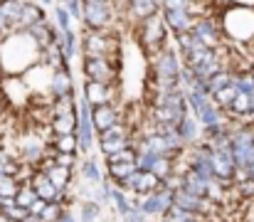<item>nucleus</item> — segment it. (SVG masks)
<instances>
[{
    "mask_svg": "<svg viewBox=\"0 0 254 222\" xmlns=\"http://www.w3.org/2000/svg\"><path fill=\"white\" fill-rule=\"evenodd\" d=\"M42 47L32 40L27 30H10L0 37V72L17 76L40 62Z\"/></svg>",
    "mask_w": 254,
    "mask_h": 222,
    "instance_id": "f257e3e1",
    "label": "nucleus"
},
{
    "mask_svg": "<svg viewBox=\"0 0 254 222\" xmlns=\"http://www.w3.org/2000/svg\"><path fill=\"white\" fill-rule=\"evenodd\" d=\"M222 32L232 42H254V7L230 5L222 17Z\"/></svg>",
    "mask_w": 254,
    "mask_h": 222,
    "instance_id": "f03ea898",
    "label": "nucleus"
},
{
    "mask_svg": "<svg viewBox=\"0 0 254 222\" xmlns=\"http://www.w3.org/2000/svg\"><path fill=\"white\" fill-rule=\"evenodd\" d=\"M111 52L119 55V42H116V35L106 32L104 30H89L86 27L84 35V57H106L111 60Z\"/></svg>",
    "mask_w": 254,
    "mask_h": 222,
    "instance_id": "7ed1b4c3",
    "label": "nucleus"
},
{
    "mask_svg": "<svg viewBox=\"0 0 254 222\" xmlns=\"http://www.w3.org/2000/svg\"><path fill=\"white\" fill-rule=\"evenodd\" d=\"M89 30H104L111 25V0H91L82 5V17Z\"/></svg>",
    "mask_w": 254,
    "mask_h": 222,
    "instance_id": "20e7f679",
    "label": "nucleus"
},
{
    "mask_svg": "<svg viewBox=\"0 0 254 222\" xmlns=\"http://www.w3.org/2000/svg\"><path fill=\"white\" fill-rule=\"evenodd\" d=\"M141 22H143V42L151 47V55H158V47L166 40V22H163V17L158 12H153V15L143 17Z\"/></svg>",
    "mask_w": 254,
    "mask_h": 222,
    "instance_id": "39448f33",
    "label": "nucleus"
},
{
    "mask_svg": "<svg viewBox=\"0 0 254 222\" xmlns=\"http://www.w3.org/2000/svg\"><path fill=\"white\" fill-rule=\"evenodd\" d=\"M84 74L86 79L99 84H111L116 79V70L111 67V60L106 57H84Z\"/></svg>",
    "mask_w": 254,
    "mask_h": 222,
    "instance_id": "423d86ee",
    "label": "nucleus"
},
{
    "mask_svg": "<svg viewBox=\"0 0 254 222\" xmlns=\"http://www.w3.org/2000/svg\"><path fill=\"white\" fill-rule=\"evenodd\" d=\"M0 89H2L5 99H10L12 104H27V99H30V89L25 86V81L20 76H5L0 81Z\"/></svg>",
    "mask_w": 254,
    "mask_h": 222,
    "instance_id": "0eeeda50",
    "label": "nucleus"
},
{
    "mask_svg": "<svg viewBox=\"0 0 254 222\" xmlns=\"http://www.w3.org/2000/svg\"><path fill=\"white\" fill-rule=\"evenodd\" d=\"M166 27H170L173 32H190L195 15L190 10H166Z\"/></svg>",
    "mask_w": 254,
    "mask_h": 222,
    "instance_id": "6e6552de",
    "label": "nucleus"
},
{
    "mask_svg": "<svg viewBox=\"0 0 254 222\" xmlns=\"http://www.w3.org/2000/svg\"><path fill=\"white\" fill-rule=\"evenodd\" d=\"M45 20V12L37 2H30V0H22V10H20V20H17V30H27L30 25Z\"/></svg>",
    "mask_w": 254,
    "mask_h": 222,
    "instance_id": "1a4fd4ad",
    "label": "nucleus"
},
{
    "mask_svg": "<svg viewBox=\"0 0 254 222\" xmlns=\"http://www.w3.org/2000/svg\"><path fill=\"white\" fill-rule=\"evenodd\" d=\"M84 94H86V99H89L91 104H96V106H101V104H109V101H111L109 84H99V81H91V79L86 81Z\"/></svg>",
    "mask_w": 254,
    "mask_h": 222,
    "instance_id": "9d476101",
    "label": "nucleus"
},
{
    "mask_svg": "<svg viewBox=\"0 0 254 222\" xmlns=\"http://www.w3.org/2000/svg\"><path fill=\"white\" fill-rule=\"evenodd\" d=\"M116 121H119V119H116V111H114L109 104H101V106H96V109H94V126H96L99 131L111 129Z\"/></svg>",
    "mask_w": 254,
    "mask_h": 222,
    "instance_id": "9b49d317",
    "label": "nucleus"
},
{
    "mask_svg": "<svg viewBox=\"0 0 254 222\" xmlns=\"http://www.w3.org/2000/svg\"><path fill=\"white\" fill-rule=\"evenodd\" d=\"M128 10L136 20H143V17L158 12V0H128Z\"/></svg>",
    "mask_w": 254,
    "mask_h": 222,
    "instance_id": "f8f14e48",
    "label": "nucleus"
},
{
    "mask_svg": "<svg viewBox=\"0 0 254 222\" xmlns=\"http://www.w3.org/2000/svg\"><path fill=\"white\" fill-rule=\"evenodd\" d=\"M50 126H52V131H55L57 136H67V134H72V131L77 129V119H74V114H67V116H55Z\"/></svg>",
    "mask_w": 254,
    "mask_h": 222,
    "instance_id": "ddd939ff",
    "label": "nucleus"
},
{
    "mask_svg": "<svg viewBox=\"0 0 254 222\" xmlns=\"http://www.w3.org/2000/svg\"><path fill=\"white\" fill-rule=\"evenodd\" d=\"M55 17H57V20H55V22H57V25H55L57 30H72V15H69L64 7H55Z\"/></svg>",
    "mask_w": 254,
    "mask_h": 222,
    "instance_id": "4468645a",
    "label": "nucleus"
},
{
    "mask_svg": "<svg viewBox=\"0 0 254 222\" xmlns=\"http://www.w3.org/2000/svg\"><path fill=\"white\" fill-rule=\"evenodd\" d=\"M55 144H57V150H60V153H72L74 146H77V141H74L72 134H67V136H57Z\"/></svg>",
    "mask_w": 254,
    "mask_h": 222,
    "instance_id": "2eb2a0df",
    "label": "nucleus"
},
{
    "mask_svg": "<svg viewBox=\"0 0 254 222\" xmlns=\"http://www.w3.org/2000/svg\"><path fill=\"white\" fill-rule=\"evenodd\" d=\"M67 5H64V10L72 15V17H82V2L79 0H64Z\"/></svg>",
    "mask_w": 254,
    "mask_h": 222,
    "instance_id": "dca6fc26",
    "label": "nucleus"
},
{
    "mask_svg": "<svg viewBox=\"0 0 254 222\" xmlns=\"http://www.w3.org/2000/svg\"><path fill=\"white\" fill-rule=\"evenodd\" d=\"M166 10H188L190 7V0H163Z\"/></svg>",
    "mask_w": 254,
    "mask_h": 222,
    "instance_id": "f3484780",
    "label": "nucleus"
},
{
    "mask_svg": "<svg viewBox=\"0 0 254 222\" xmlns=\"http://www.w3.org/2000/svg\"><path fill=\"white\" fill-rule=\"evenodd\" d=\"M252 81H254V76H252Z\"/></svg>",
    "mask_w": 254,
    "mask_h": 222,
    "instance_id": "a211bd4d",
    "label": "nucleus"
},
{
    "mask_svg": "<svg viewBox=\"0 0 254 222\" xmlns=\"http://www.w3.org/2000/svg\"><path fill=\"white\" fill-rule=\"evenodd\" d=\"M252 47H254V42H252Z\"/></svg>",
    "mask_w": 254,
    "mask_h": 222,
    "instance_id": "6ab92c4d",
    "label": "nucleus"
}]
</instances>
